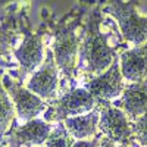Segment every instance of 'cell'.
Returning <instances> with one entry per match:
<instances>
[{
	"label": "cell",
	"mask_w": 147,
	"mask_h": 147,
	"mask_svg": "<svg viewBox=\"0 0 147 147\" xmlns=\"http://www.w3.org/2000/svg\"><path fill=\"white\" fill-rule=\"evenodd\" d=\"M132 137L143 147H147V113L132 122Z\"/></svg>",
	"instance_id": "16"
},
{
	"label": "cell",
	"mask_w": 147,
	"mask_h": 147,
	"mask_svg": "<svg viewBox=\"0 0 147 147\" xmlns=\"http://www.w3.org/2000/svg\"><path fill=\"white\" fill-rule=\"evenodd\" d=\"M3 85H5L6 91L9 93L12 102L15 105L16 115L21 119H24V121L35 119L47 107V105L44 103V100L41 97H38L32 91H30L27 87L15 82L7 75L3 77Z\"/></svg>",
	"instance_id": "8"
},
{
	"label": "cell",
	"mask_w": 147,
	"mask_h": 147,
	"mask_svg": "<svg viewBox=\"0 0 147 147\" xmlns=\"http://www.w3.org/2000/svg\"><path fill=\"white\" fill-rule=\"evenodd\" d=\"M15 57L25 71H35L40 68L44 57L43 34L38 32L27 35L24 43L15 50Z\"/></svg>",
	"instance_id": "12"
},
{
	"label": "cell",
	"mask_w": 147,
	"mask_h": 147,
	"mask_svg": "<svg viewBox=\"0 0 147 147\" xmlns=\"http://www.w3.org/2000/svg\"><path fill=\"white\" fill-rule=\"evenodd\" d=\"M97 147H119V144H116L112 140H109L107 137H105V138H100V143Z\"/></svg>",
	"instance_id": "19"
},
{
	"label": "cell",
	"mask_w": 147,
	"mask_h": 147,
	"mask_svg": "<svg viewBox=\"0 0 147 147\" xmlns=\"http://www.w3.org/2000/svg\"><path fill=\"white\" fill-rule=\"evenodd\" d=\"M100 105V121L99 129L103 136L116 144H127L132 137V122L121 109L113 106L110 102L99 100Z\"/></svg>",
	"instance_id": "5"
},
{
	"label": "cell",
	"mask_w": 147,
	"mask_h": 147,
	"mask_svg": "<svg viewBox=\"0 0 147 147\" xmlns=\"http://www.w3.org/2000/svg\"><path fill=\"white\" fill-rule=\"evenodd\" d=\"M99 100L85 88H74L55 100L44 115L46 122H60L68 118L85 115L96 109Z\"/></svg>",
	"instance_id": "2"
},
{
	"label": "cell",
	"mask_w": 147,
	"mask_h": 147,
	"mask_svg": "<svg viewBox=\"0 0 147 147\" xmlns=\"http://www.w3.org/2000/svg\"><path fill=\"white\" fill-rule=\"evenodd\" d=\"M15 113H16L15 105L12 102L9 93L6 91L3 81L0 80V136L5 134V131L9 128L10 122L13 121Z\"/></svg>",
	"instance_id": "14"
},
{
	"label": "cell",
	"mask_w": 147,
	"mask_h": 147,
	"mask_svg": "<svg viewBox=\"0 0 147 147\" xmlns=\"http://www.w3.org/2000/svg\"><path fill=\"white\" fill-rule=\"evenodd\" d=\"M119 66L124 80L131 82L147 80V43L122 53L119 57Z\"/></svg>",
	"instance_id": "11"
},
{
	"label": "cell",
	"mask_w": 147,
	"mask_h": 147,
	"mask_svg": "<svg viewBox=\"0 0 147 147\" xmlns=\"http://www.w3.org/2000/svg\"><path fill=\"white\" fill-rule=\"evenodd\" d=\"M59 68L52 50H46V59L27 82V88L41 97L43 100H52L57 94Z\"/></svg>",
	"instance_id": "7"
},
{
	"label": "cell",
	"mask_w": 147,
	"mask_h": 147,
	"mask_svg": "<svg viewBox=\"0 0 147 147\" xmlns=\"http://www.w3.org/2000/svg\"><path fill=\"white\" fill-rule=\"evenodd\" d=\"M40 147H43V146H40ZM44 147H46V146H44Z\"/></svg>",
	"instance_id": "20"
},
{
	"label": "cell",
	"mask_w": 147,
	"mask_h": 147,
	"mask_svg": "<svg viewBox=\"0 0 147 147\" xmlns=\"http://www.w3.org/2000/svg\"><path fill=\"white\" fill-rule=\"evenodd\" d=\"M75 141L77 140L69 134V131L66 129V127L63 124V121H60L52 129L50 136H49V138L46 141V147H74Z\"/></svg>",
	"instance_id": "15"
},
{
	"label": "cell",
	"mask_w": 147,
	"mask_h": 147,
	"mask_svg": "<svg viewBox=\"0 0 147 147\" xmlns=\"http://www.w3.org/2000/svg\"><path fill=\"white\" fill-rule=\"evenodd\" d=\"M100 143V138L94 137L93 140H80V141H75L74 147H97Z\"/></svg>",
	"instance_id": "18"
},
{
	"label": "cell",
	"mask_w": 147,
	"mask_h": 147,
	"mask_svg": "<svg viewBox=\"0 0 147 147\" xmlns=\"http://www.w3.org/2000/svg\"><path fill=\"white\" fill-rule=\"evenodd\" d=\"M99 121H100V107L99 109L96 107L94 110L85 115L65 119L63 124L71 136L77 141H80V140H88L96 136L97 128H99Z\"/></svg>",
	"instance_id": "13"
},
{
	"label": "cell",
	"mask_w": 147,
	"mask_h": 147,
	"mask_svg": "<svg viewBox=\"0 0 147 147\" xmlns=\"http://www.w3.org/2000/svg\"><path fill=\"white\" fill-rule=\"evenodd\" d=\"M116 21L124 38L132 44H143L147 41V16L138 15L136 0L124 3L122 0H110L105 9Z\"/></svg>",
	"instance_id": "3"
},
{
	"label": "cell",
	"mask_w": 147,
	"mask_h": 147,
	"mask_svg": "<svg viewBox=\"0 0 147 147\" xmlns=\"http://www.w3.org/2000/svg\"><path fill=\"white\" fill-rule=\"evenodd\" d=\"M53 127L44 119H31L10 132L9 147H40L46 144Z\"/></svg>",
	"instance_id": "9"
},
{
	"label": "cell",
	"mask_w": 147,
	"mask_h": 147,
	"mask_svg": "<svg viewBox=\"0 0 147 147\" xmlns=\"http://www.w3.org/2000/svg\"><path fill=\"white\" fill-rule=\"evenodd\" d=\"M100 10L96 9L88 18L84 41L80 44V59L93 78L103 74L116 57L115 49L107 44L106 37L100 32Z\"/></svg>",
	"instance_id": "1"
},
{
	"label": "cell",
	"mask_w": 147,
	"mask_h": 147,
	"mask_svg": "<svg viewBox=\"0 0 147 147\" xmlns=\"http://www.w3.org/2000/svg\"><path fill=\"white\" fill-rule=\"evenodd\" d=\"M113 106L125 112L131 122L147 113V80L125 85L124 93L115 100Z\"/></svg>",
	"instance_id": "10"
},
{
	"label": "cell",
	"mask_w": 147,
	"mask_h": 147,
	"mask_svg": "<svg viewBox=\"0 0 147 147\" xmlns=\"http://www.w3.org/2000/svg\"><path fill=\"white\" fill-rule=\"evenodd\" d=\"M84 88L88 90L97 100H103V102L116 100L118 97H121V94L125 90V84L121 72L118 56L103 74L91 78L85 84Z\"/></svg>",
	"instance_id": "6"
},
{
	"label": "cell",
	"mask_w": 147,
	"mask_h": 147,
	"mask_svg": "<svg viewBox=\"0 0 147 147\" xmlns=\"http://www.w3.org/2000/svg\"><path fill=\"white\" fill-rule=\"evenodd\" d=\"M75 25L60 27L55 32V41H53V56L56 60V65L59 71L65 77L72 78L77 71V60L80 56V40L75 34Z\"/></svg>",
	"instance_id": "4"
},
{
	"label": "cell",
	"mask_w": 147,
	"mask_h": 147,
	"mask_svg": "<svg viewBox=\"0 0 147 147\" xmlns=\"http://www.w3.org/2000/svg\"><path fill=\"white\" fill-rule=\"evenodd\" d=\"M15 43V34L7 28H0V53L9 52Z\"/></svg>",
	"instance_id": "17"
}]
</instances>
